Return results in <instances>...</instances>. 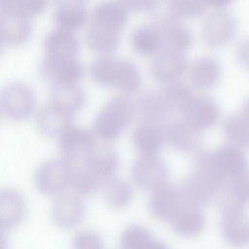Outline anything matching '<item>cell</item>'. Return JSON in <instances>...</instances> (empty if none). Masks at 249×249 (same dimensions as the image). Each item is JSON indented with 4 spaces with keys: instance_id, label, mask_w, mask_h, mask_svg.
I'll list each match as a JSON object with an SVG mask.
<instances>
[{
    "instance_id": "5b68a950",
    "label": "cell",
    "mask_w": 249,
    "mask_h": 249,
    "mask_svg": "<svg viewBox=\"0 0 249 249\" xmlns=\"http://www.w3.org/2000/svg\"><path fill=\"white\" fill-rule=\"evenodd\" d=\"M190 201L181 188L165 184L153 191L149 207L156 217L170 223Z\"/></svg>"
},
{
    "instance_id": "ee69618b",
    "label": "cell",
    "mask_w": 249,
    "mask_h": 249,
    "mask_svg": "<svg viewBox=\"0 0 249 249\" xmlns=\"http://www.w3.org/2000/svg\"><path fill=\"white\" fill-rule=\"evenodd\" d=\"M233 0H205L207 5L211 6L216 9H223L229 5Z\"/></svg>"
},
{
    "instance_id": "7402d4cb",
    "label": "cell",
    "mask_w": 249,
    "mask_h": 249,
    "mask_svg": "<svg viewBox=\"0 0 249 249\" xmlns=\"http://www.w3.org/2000/svg\"><path fill=\"white\" fill-rule=\"evenodd\" d=\"M127 11L120 2L104 1L94 8L92 20L119 31L126 22Z\"/></svg>"
},
{
    "instance_id": "d6986e66",
    "label": "cell",
    "mask_w": 249,
    "mask_h": 249,
    "mask_svg": "<svg viewBox=\"0 0 249 249\" xmlns=\"http://www.w3.org/2000/svg\"><path fill=\"white\" fill-rule=\"evenodd\" d=\"M51 104L73 115L81 110L85 103V94L76 83L51 86Z\"/></svg>"
},
{
    "instance_id": "30bf717a",
    "label": "cell",
    "mask_w": 249,
    "mask_h": 249,
    "mask_svg": "<svg viewBox=\"0 0 249 249\" xmlns=\"http://www.w3.org/2000/svg\"><path fill=\"white\" fill-rule=\"evenodd\" d=\"M40 76L51 86L76 83L83 73V68L76 58L56 59L47 57L39 68Z\"/></svg>"
},
{
    "instance_id": "d4e9b609",
    "label": "cell",
    "mask_w": 249,
    "mask_h": 249,
    "mask_svg": "<svg viewBox=\"0 0 249 249\" xmlns=\"http://www.w3.org/2000/svg\"><path fill=\"white\" fill-rule=\"evenodd\" d=\"M133 141L142 155L154 156L160 150L163 137L160 130L150 124H142L135 130Z\"/></svg>"
},
{
    "instance_id": "4fadbf2b",
    "label": "cell",
    "mask_w": 249,
    "mask_h": 249,
    "mask_svg": "<svg viewBox=\"0 0 249 249\" xmlns=\"http://www.w3.org/2000/svg\"><path fill=\"white\" fill-rule=\"evenodd\" d=\"M183 112L186 121L202 131L214 125L220 114L216 104L205 96L193 97Z\"/></svg>"
},
{
    "instance_id": "ba28073f",
    "label": "cell",
    "mask_w": 249,
    "mask_h": 249,
    "mask_svg": "<svg viewBox=\"0 0 249 249\" xmlns=\"http://www.w3.org/2000/svg\"><path fill=\"white\" fill-rule=\"evenodd\" d=\"M131 173L139 187L152 192L166 184L168 175L166 164L156 155H142L133 163Z\"/></svg>"
},
{
    "instance_id": "ac0fdd59",
    "label": "cell",
    "mask_w": 249,
    "mask_h": 249,
    "mask_svg": "<svg viewBox=\"0 0 249 249\" xmlns=\"http://www.w3.org/2000/svg\"><path fill=\"white\" fill-rule=\"evenodd\" d=\"M118 164V155L113 148L96 145L80 166L89 169L103 181L115 172Z\"/></svg>"
},
{
    "instance_id": "836d02e7",
    "label": "cell",
    "mask_w": 249,
    "mask_h": 249,
    "mask_svg": "<svg viewBox=\"0 0 249 249\" xmlns=\"http://www.w3.org/2000/svg\"><path fill=\"white\" fill-rule=\"evenodd\" d=\"M87 19L86 7L57 8L54 15L59 28L71 32L82 27Z\"/></svg>"
},
{
    "instance_id": "7a4b0ae2",
    "label": "cell",
    "mask_w": 249,
    "mask_h": 249,
    "mask_svg": "<svg viewBox=\"0 0 249 249\" xmlns=\"http://www.w3.org/2000/svg\"><path fill=\"white\" fill-rule=\"evenodd\" d=\"M208 156L211 169L227 186L248 172L245 157L235 145H223Z\"/></svg>"
},
{
    "instance_id": "f546056e",
    "label": "cell",
    "mask_w": 249,
    "mask_h": 249,
    "mask_svg": "<svg viewBox=\"0 0 249 249\" xmlns=\"http://www.w3.org/2000/svg\"><path fill=\"white\" fill-rule=\"evenodd\" d=\"M148 12L154 27L158 30L178 23L181 18L173 0H154Z\"/></svg>"
},
{
    "instance_id": "83f0119b",
    "label": "cell",
    "mask_w": 249,
    "mask_h": 249,
    "mask_svg": "<svg viewBox=\"0 0 249 249\" xmlns=\"http://www.w3.org/2000/svg\"><path fill=\"white\" fill-rule=\"evenodd\" d=\"M132 42L136 51L142 55L153 54L163 46L160 34L154 26L138 28L133 33Z\"/></svg>"
},
{
    "instance_id": "3957f363",
    "label": "cell",
    "mask_w": 249,
    "mask_h": 249,
    "mask_svg": "<svg viewBox=\"0 0 249 249\" xmlns=\"http://www.w3.org/2000/svg\"><path fill=\"white\" fill-rule=\"evenodd\" d=\"M1 109L7 117L15 120L28 118L36 105L35 94L27 85L13 83L5 86L1 92Z\"/></svg>"
},
{
    "instance_id": "b9f144b4",
    "label": "cell",
    "mask_w": 249,
    "mask_h": 249,
    "mask_svg": "<svg viewBox=\"0 0 249 249\" xmlns=\"http://www.w3.org/2000/svg\"><path fill=\"white\" fill-rule=\"evenodd\" d=\"M237 54L242 66L249 70V37L244 39L239 44Z\"/></svg>"
},
{
    "instance_id": "603a6c76",
    "label": "cell",
    "mask_w": 249,
    "mask_h": 249,
    "mask_svg": "<svg viewBox=\"0 0 249 249\" xmlns=\"http://www.w3.org/2000/svg\"><path fill=\"white\" fill-rule=\"evenodd\" d=\"M190 76L193 85L198 89H210L214 86L219 79L220 67L213 58L202 57L193 65Z\"/></svg>"
},
{
    "instance_id": "f1b7e54d",
    "label": "cell",
    "mask_w": 249,
    "mask_h": 249,
    "mask_svg": "<svg viewBox=\"0 0 249 249\" xmlns=\"http://www.w3.org/2000/svg\"><path fill=\"white\" fill-rule=\"evenodd\" d=\"M90 74L98 84L105 87L117 86L119 76V60L109 57L95 60L90 66Z\"/></svg>"
},
{
    "instance_id": "74e56055",
    "label": "cell",
    "mask_w": 249,
    "mask_h": 249,
    "mask_svg": "<svg viewBox=\"0 0 249 249\" xmlns=\"http://www.w3.org/2000/svg\"><path fill=\"white\" fill-rule=\"evenodd\" d=\"M141 105L143 114L148 118L152 119L161 118L169 108L161 94L154 93L144 95L142 99Z\"/></svg>"
},
{
    "instance_id": "e575fe53",
    "label": "cell",
    "mask_w": 249,
    "mask_h": 249,
    "mask_svg": "<svg viewBox=\"0 0 249 249\" xmlns=\"http://www.w3.org/2000/svg\"><path fill=\"white\" fill-rule=\"evenodd\" d=\"M161 95L169 108L182 111L193 98L185 85L175 81L168 83Z\"/></svg>"
},
{
    "instance_id": "52a82bcc",
    "label": "cell",
    "mask_w": 249,
    "mask_h": 249,
    "mask_svg": "<svg viewBox=\"0 0 249 249\" xmlns=\"http://www.w3.org/2000/svg\"><path fill=\"white\" fill-rule=\"evenodd\" d=\"M59 150L71 165L83 162L96 146L92 134L85 128L71 125L60 137Z\"/></svg>"
},
{
    "instance_id": "7bdbcfd3",
    "label": "cell",
    "mask_w": 249,
    "mask_h": 249,
    "mask_svg": "<svg viewBox=\"0 0 249 249\" xmlns=\"http://www.w3.org/2000/svg\"><path fill=\"white\" fill-rule=\"evenodd\" d=\"M88 0H54L56 8L85 7Z\"/></svg>"
},
{
    "instance_id": "5bb4252c",
    "label": "cell",
    "mask_w": 249,
    "mask_h": 249,
    "mask_svg": "<svg viewBox=\"0 0 249 249\" xmlns=\"http://www.w3.org/2000/svg\"><path fill=\"white\" fill-rule=\"evenodd\" d=\"M44 47L47 57L56 59H75L80 50L75 36L71 32L60 29L47 35Z\"/></svg>"
},
{
    "instance_id": "6da1fadb",
    "label": "cell",
    "mask_w": 249,
    "mask_h": 249,
    "mask_svg": "<svg viewBox=\"0 0 249 249\" xmlns=\"http://www.w3.org/2000/svg\"><path fill=\"white\" fill-rule=\"evenodd\" d=\"M133 109L130 102L117 97L109 100L99 112L94 121L97 135L104 141L116 139L131 122Z\"/></svg>"
},
{
    "instance_id": "ffe728a7",
    "label": "cell",
    "mask_w": 249,
    "mask_h": 249,
    "mask_svg": "<svg viewBox=\"0 0 249 249\" xmlns=\"http://www.w3.org/2000/svg\"><path fill=\"white\" fill-rule=\"evenodd\" d=\"M119 31L92 20L86 33L87 43L95 52L102 54L111 53L118 46Z\"/></svg>"
},
{
    "instance_id": "4dcf8cb0",
    "label": "cell",
    "mask_w": 249,
    "mask_h": 249,
    "mask_svg": "<svg viewBox=\"0 0 249 249\" xmlns=\"http://www.w3.org/2000/svg\"><path fill=\"white\" fill-rule=\"evenodd\" d=\"M223 130L232 144L249 147V123L241 113L229 116L224 122Z\"/></svg>"
},
{
    "instance_id": "1f68e13d",
    "label": "cell",
    "mask_w": 249,
    "mask_h": 249,
    "mask_svg": "<svg viewBox=\"0 0 249 249\" xmlns=\"http://www.w3.org/2000/svg\"><path fill=\"white\" fill-rule=\"evenodd\" d=\"M158 30L162 37L163 46L166 45L168 50L180 53L189 49L192 44L191 32L179 23Z\"/></svg>"
},
{
    "instance_id": "8992f818",
    "label": "cell",
    "mask_w": 249,
    "mask_h": 249,
    "mask_svg": "<svg viewBox=\"0 0 249 249\" xmlns=\"http://www.w3.org/2000/svg\"><path fill=\"white\" fill-rule=\"evenodd\" d=\"M71 169L65 160L53 159L43 163L35 175V184L42 193L49 195L58 194L69 185Z\"/></svg>"
},
{
    "instance_id": "9a60e30c",
    "label": "cell",
    "mask_w": 249,
    "mask_h": 249,
    "mask_svg": "<svg viewBox=\"0 0 249 249\" xmlns=\"http://www.w3.org/2000/svg\"><path fill=\"white\" fill-rule=\"evenodd\" d=\"M25 212V202L22 195L13 189H4L0 194V226L7 231L17 226Z\"/></svg>"
},
{
    "instance_id": "8d00e7d4",
    "label": "cell",
    "mask_w": 249,
    "mask_h": 249,
    "mask_svg": "<svg viewBox=\"0 0 249 249\" xmlns=\"http://www.w3.org/2000/svg\"><path fill=\"white\" fill-rule=\"evenodd\" d=\"M140 76L138 69L128 60H119V76L118 86L122 90L131 92L139 87Z\"/></svg>"
},
{
    "instance_id": "7c38bea8",
    "label": "cell",
    "mask_w": 249,
    "mask_h": 249,
    "mask_svg": "<svg viewBox=\"0 0 249 249\" xmlns=\"http://www.w3.org/2000/svg\"><path fill=\"white\" fill-rule=\"evenodd\" d=\"M32 26L29 18L10 12L0 11V36L2 43L19 45L29 38Z\"/></svg>"
},
{
    "instance_id": "f6af8a7d",
    "label": "cell",
    "mask_w": 249,
    "mask_h": 249,
    "mask_svg": "<svg viewBox=\"0 0 249 249\" xmlns=\"http://www.w3.org/2000/svg\"><path fill=\"white\" fill-rule=\"evenodd\" d=\"M241 113L249 123V99L244 104Z\"/></svg>"
},
{
    "instance_id": "d6a6232c",
    "label": "cell",
    "mask_w": 249,
    "mask_h": 249,
    "mask_svg": "<svg viewBox=\"0 0 249 249\" xmlns=\"http://www.w3.org/2000/svg\"><path fill=\"white\" fill-rule=\"evenodd\" d=\"M70 167V186L77 193L83 196L89 195L101 187L103 181L87 168L83 166Z\"/></svg>"
},
{
    "instance_id": "ab89813d",
    "label": "cell",
    "mask_w": 249,
    "mask_h": 249,
    "mask_svg": "<svg viewBox=\"0 0 249 249\" xmlns=\"http://www.w3.org/2000/svg\"><path fill=\"white\" fill-rule=\"evenodd\" d=\"M73 246L75 249H102L103 241L97 233L89 231H82L74 237Z\"/></svg>"
},
{
    "instance_id": "cb8c5ba5",
    "label": "cell",
    "mask_w": 249,
    "mask_h": 249,
    "mask_svg": "<svg viewBox=\"0 0 249 249\" xmlns=\"http://www.w3.org/2000/svg\"><path fill=\"white\" fill-rule=\"evenodd\" d=\"M122 247L125 249H165L168 247L152 237L143 227L133 225L123 233L120 240Z\"/></svg>"
},
{
    "instance_id": "44dd1931",
    "label": "cell",
    "mask_w": 249,
    "mask_h": 249,
    "mask_svg": "<svg viewBox=\"0 0 249 249\" xmlns=\"http://www.w3.org/2000/svg\"><path fill=\"white\" fill-rule=\"evenodd\" d=\"M202 130L186 121L172 124L168 130V138L171 144L181 151H189L196 148L202 140Z\"/></svg>"
},
{
    "instance_id": "484cf974",
    "label": "cell",
    "mask_w": 249,
    "mask_h": 249,
    "mask_svg": "<svg viewBox=\"0 0 249 249\" xmlns=\"http://www.w3.org/2000/svg\"><path fill=\"white\" fill-rule=\"evenodd\" d=\"M204 218L200 207L192 204L186 207L170 224L178 233L192 236L202 229Z\"/></svg>"
},
{
    "instance_id": "9c48e42d",
    "label": "cell",
    "mask_w": 249,
    "mask_h": 249,
    "mask_svg": "<svg viewBox=\"0 0 249 249\" xmlns=\"http://www.w3.org/2000/svg\"><path fill=\"white\" fill-rule=\"evenodd\" d=\"M238 202L227 203L224 206L221 227L226 239L234 245H241L249 239V218Z\"/></svg>"
},
{
    "instance_id": "e0dca14e",
    "label": "cell",
    "mask_w": 249,
    "mask_h": 249,
    "mask_svg": "<svg viewBox=\"0 0 249 249\" xmlns=\"http://www.w3.org/2000/svg\"><path fill=\"white\" fill-rule=\"evenodd\" d=\"M185 68V60L179 52L168 50L155 58L152 64L151 71L156 79L170 83L180 77Z\"/></svg>"
},
{
    "instance_id": "4316f807",
    "label": "cell",
    "mask_w": 249,
    "mask_h": 249,
    "mask_svg": "<svg viewBox=\"0 0 249 249\" xmlns=\"http://www.w3.org/2000/svg\"><path fill=\"white\" fill-rule=\"evenodd\" d=\"M100 187L106 202L112 207H124L132 198L131 187L123 180L110 177L105 179Z\"/></svg>"
},
{
    "instance_id": "8fae6325",
    "label": "cell",
    "mask_w": 249,
    "mask_h": 249,
    "mask_svg": "<svg viewBox=\"0 0 249 249\" xmlns=\"http://www.w3.org/2000/svg\"><path fill=\"white\" fill-rule=\"evenodd\" d=\"M53 218L60 227L70 229L78 225L85 214V206L79 198L71 195L60 196L53 202Z\"/></svg>"
},
{
    "instance_id": "60d3db41",
    "label": "cell",
    "mask_w": 249,
    "mask_h": 249,
    "mask_svg": "<svg viewBox=\"0 0 249 249\" xmlns=\"http://www.w3.org/2000/svg\"><path fill=\"white\" fill-rule=\"evenodd\" d=\"M154 0H120L126 10L133 12L148 11Z\"/></svg>"
},
{
    "instance_id": "2e32d148",
    "label": "cell",
    "mask_w": 249,
    "mask_h": 249,
    "mask_svg": "<svg viewBox=\"0 0 249 249\" xmlns=\"http://www.w3.org/2000/svg\"><path fill=\"white\" fill-rule=\"evenodd\" d=\"M73 117V114L51 104L39 112L36 123L44 135L59 137L72 125Z\"/></svg>"
},
{
    "instance_id": "277c9868",
    "label": "cell",
    "mask_w": 249,
    "mask_h": 249,
    "mask_svg": "<svg viewBox=\"0 0 249 249\" xmlns=\"http://www.w3.org/2000/svg\"><path fill=\"white\" fill-rule=\"evenodd\" d=\"M237 29L236 21L231 13L223 9H216L210 13L204 20V42L210 48L223 46L234 37Z\"/></svg>"
},
{
    "instance_id": "f35d334b",
    "label": "cell",
    "mask_w": 249,
    "mask_h": 249,
    "mask_svg": "<svg viewBox=\"0 0 249 249\" xmlns=\"http://www.w3.org/2000/svg\"><path fill=\"white\" fill-rule=\"evenodd\" d=\"M180 18H195L201 15L207 5L205 0H173Z\"/></svg>"
},
{
    "instance_id": "d590c367",
    "label": "cell",
    "mask_w": 249,
    "mask_h": 249,
    "mask_svg": "<svg viewBox=\"0 0 249 249\" xmlns=\"http://www.w3.org/2000/svg\"><path fill=\"white\" fill-rule=\"evenodd\" d=\"M47 4V0H0V11L16 13L29 18L42 13Z\"/></svg>"
}]
</instances>
